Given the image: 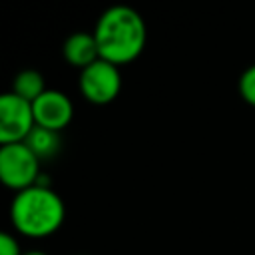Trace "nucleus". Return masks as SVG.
<instances>
[{
	"label": "nucleus",
	"mask_w": 255,
	"mask_h": 255,
	"mask_svg": "<svg viewBox=\"0 0 255 255\" xmlns=\"http://www.w3.org/2000/svg\"><path fill=\"white\" fill-rule=\"evenodd\" d=\"M24 255H48L46 251H40V249H32V251H26Z\"/></svg>",
	"instance_id": "12"
},
{
	"label": "nucleus",
	"mask_w": 255,
	"mask_h": 255,
	"mask_svg": "<svg viewBox=\"0 0 255 255\" xmlns=\"http://www.w3.org/2000/svg\"><path fill=\"white\" fill-rule=\"evenodd\" d=\"M94 36L100 48V58L120 68L139 58L147 42V28L137 10L118 4L98 18Z\"/></svg>",
	"instance_id": "1"
},
{
	"label": "nucleus",
	"mask_w": 255,
	"mask_h": 255,
	"mask_svg": "<svg viewBox=\"0 0 255 255\" xmlns=\"http://www.w3.org/2000/svg\"><path fill=\"white\" fill-rule=\"evenodd\" d=\"M32 110H34L36 126L58 131V133L64 128H68V124L74 118V104L60 90H46L32 104Z\"/></svg>",
	"instance_id": "6"
},
{
	"label": "nucleus",
	"mask_w": 255,
	"mask_h": 255,
	"mask_svg": "<svg viewBox=\"0 0 255 255\" xmlns=\"http://www.w3.org/2000/svg\"><path fill=\"white\" fill-rule=\"evenodd\" d=\"M46 90L48 88H46L44 76L38 70H22L20 74H16L12 82V92L30 104H34Z\"/></svg>",
	"instance_id": "9"
},
{
	"label": "nucleus",
	"mask_w": 255,
	"mask_h": 255,
	"mask_svg": "<svg viewBox=\"0 0 255 255\" xmlns=\"http://www.w3.org/2000/svg\"><path fill=\"white\" fill-rule=\"evenodd\" d=\"M66 217L62 197L50 185H34L18 191L10 205L14 229L26 237H48L56 233Z\"/></svg>",
	"instance_id": "2"
},
{
	"label": "nucleus",
	"mask_w": 255,
	"mask_h": 255,
	"mask_svg": "<svg viewBox=\"0 0 255 255\" xmlns=\"http://www.w3.org/2000/svg\"><path fill=\"white\" fill-rule=\"evenodd\" d=\"M239 94L249 106L255 108V64L249 66L241 74V78H239Z\"/></svg>",
	"instance_id": "10"
},
{
	"label": "nucleus",
	"mask_w": 255,
	"mask_h": 255,
	"mask_svg": "<svg viewBox=\"0 0 255 255\" xmlns=\"http://www.w3.org/2000/svg\"><path fill=\"white\" fill-rule=\"evenodd\" d=\"M36 128L32 104L16 96L14 92H6L0 98V143H22Z\"/></svg>",
	"instance_id": "5"
},
{
	"label": "nucleus",
	"mask_w": 255,
	"mask_h": 255,
	"mask_svg": "<svg viewBox=\"0 0 255 255\" xmlns=\"http://www.w3.org/2000/svg\"><path fill=\"white\" fill-rule=\"evenodd\" d=\"M40 159L26 143H10L0 147V179L6 187L24 191L40 179Z\"/></svg>",
	"instance_id": "3"
},
{
	"label": "nucleus",
	"mask_w": 255,
	"mask_h": 255,
	"mask_svg": "<svg viewBox=\"0 0 255 255\" xmlns=\"http://www.w3.org/2000/svg\"><path fill=\"white\" fill-rule=\"evenodd\" d=\"M62 54L66 58V62L74 68L86 70L88 66H92L94 62L100 60V48L96 42L94 32H76L72 34L62 48Z\"/></svg>",
	"instance_id": "7"
},
{
	"label": "nucleus",
	"mask_w": 255,
	"mask_h": 255,
	"mask_svg": "<svg viewBox=\"0 0 255 255\" xmlns=\"http://www.w3.org/2000/svg\"><path fill=\"white\" fill-rule=\"evenodd\" d=\"M0 255H24L20 251V245H18L14 235L0 233Z\"/></svg>",
	"instance_id": "11"
},
{
	"label": "nucleus",
	"mask_w": 255,
	"mask_h": 255,
	"mask_svg": "<svg viewBox=\"0 0 255 255\" xmlns=\"http://www.w3.org/2000/svg\"><path fill=\"white\" fill-rule=\"evenodd\" d=\"M78 86H80L82 96L90 104L106 106L120 96V90H122L120 68L100 58L98 62H94L92 66L80 72Z\"/></svg>",
	"instance_id": "4"
},
{
	"label": "nucleus",
	"mask_w": 255,
	"mask_h": 255,
	"mask_svg": "<svg viewBox=\"0 0 255 255\" xmlns=\"http://www.w3.org/2000/svg\"><path fill=\"white\" fill-rule=\"evenodd\" d=\"M22 143H26L40 161L42 159H52L62 147L60 133L52 131V129H46V128H40V126H36L30 131V135L26 137V141H22Z\"/></svg>",
	"instance_id": "8"
}]
</instances>
